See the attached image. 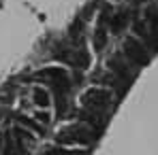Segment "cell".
Wrapping results in <instances>:
<instances>
[{"label": "cell", "mask_w": 158, "mask_h": 155, "mask_svg": "<svg viewBox=\"0 0 158 155\" xmlns=\"http://www.w3.org/2000/svg\"><path fill=\"white\" fill-rule=\"evenodd\" d=\"M92 132L88 128H81V126H71V128L62 130L60 134H58V142H62V145H73V142H81V145H90L92 142Z\"/></svg>", "instance_id": "1"}, {"label": "cell", "mask_w": 158, "mask_h": 155, "mask_svg": "<svg viewBox=\"0 0 158 155\" xmlns=\"http://www.w3.org/2000/svg\"><path fill=\"white\" fill-rule=\"evenodd\" d=\"M124 49H126V53L131 55L137 64H145V62H148V53H145V49L139 45L137 38H128L126 45H124Z\"/></svg>", "instance_id": "2"}, {"label": "cell", "mask_w": 158, "mask_h": 155, "mask_svg": "<svg viewBox=\"0 0 158 155\" xmlns=\"http://www.w3.org/2000/svg\"><path fill=\"white\" fill-rule=\"evenodd\" d=\"M107 100H109V94H107L105 89H90V91H85V96H83V104H85V106H92V108L107 104Z\"/></svg>", "instance_id": "3"}, {"label": "cell", "mask_w": 158, "mask_h": 155, "mask_svg": "<svg viewBox=\"0 0 158 155\" xmlns=\"http://www.w3.org/2000/svg\"><path fill=\"white\" fill-rule=\"evenodd\" d=\"M107 41V32H105V24L101 21L98 28H96V32H94V47L96 49H103V45H105Z\"/></svg>", "instance_id": "4"}, {"label": "cell", "mask_w": 158, "mask_h": 155, "mask_svg": "<svg viewBox=\"0 0 158 155\" xmlns=\"http://www.w3.org/2000/svg\"><path fill=\"white\" fill-rule=\"evenodd\" d=\"M34 102L39 104V106H43V108H45V106H49V96H47V91L39 87V89L34 91Z\"/></svg>", "instance_id": "5"}, {"label": "cell", "mask_w": 158, "mask_h": 155, "mask_svg": "<svg viewBox=\"0 0 158 155\" xmlns=\"http://www.w3.org/2000/svg\"><path fill=\"white\" fill-rule=\"evenodd\" d=\"M45 155H83L81 151H47Z\"/></svg>", "instance_id": "6"}, {"label": "cell", "mask_w": 158, "mask_h": 155, "mask_svg": "<svg viewBox=\"0 0 158 155\" xmlns=\"http://www.w3.org/2000/svg\"><path fill=\"white\" fill-rule=\"evenodd\" d=\"M4 142H6V134L2 132V134H0V155H2V145H4Z\"/></svg>", "instance_id": "7"}]
</instances>
